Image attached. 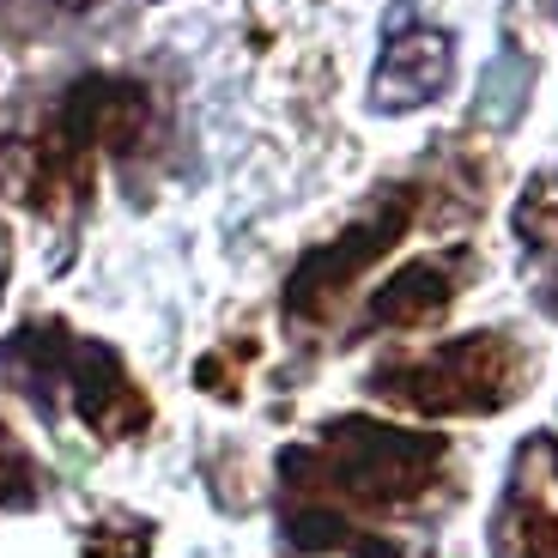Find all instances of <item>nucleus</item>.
I'll return each instance as SVG.
<instances>
[{
    "label": "nucleus",
    "instance_id": "1",
    "mask_svg": "<svg viewBox=\"0 0 558 558\" xmlns=\"http://www.w3.org/2000/svg\"><path fill=\"white\" fill-rule=\"evenodd\" d=\"M444 437L395 432L377 418H335L316 444L286 449V534L310 553H359L395 558V541H383L377 522L401 517L432 498L444 480Z\"/></svg>",
    "mask_w": 558,
    "mask_h": 558
},
{
    "label": "nucleus",
    "instance_id": "2",
    "mask_svg": "<svg viewBox=\"0 0 558 558\" xmlns=\"http://www.w3.org/2000/svg\"><path fill=\"white\" fill-rule=\"evenodd\" d=\"M529 383V359L510 335H461L437 352L383 364L371 389L413 413H498Z\"/></svg>",
    "mask_w": 558,
    "mask_h": 558
},
{
    "label": "nucleus",
    "instance_id": "3",
    "mask_svg": "<svg viewBox=\"0 0 558 558\" xmlns=\"http://www.w3.org/2000/svg\"><path fill=\"white\" fill-rule=\"evenodd\" d=\"M407 225H413V189H389L371 213H359V225H347L335 243H322L316 255H304V267H298L292 286H286V310H292L298 322L328 316V304L401 238Z\"/></svg>",
    "mask_w": 558,
    "mask_h": 558
},
{
    "label": "nucleus",
    "instance_id": "4",
    "mask_svg": "<svg viewBox=\"0 0 558 558\" xmlns=\"http://www.w3.org/2000/svg\"><path fill=\"white\" fill-rule=\"evenodd\" d=\"M498 558H558V437H522L492 522Z\"/></svg>",
    "mask_w": 558,
    "mask_h": 558
},
{
    "label": "nucleus",
    "instance_id": "5",
    "mask_svg": "<svg viewBox=\"0 0 558 558\" xmlns=\"http://www.w3.org/2000/svg\"><path fill=\"white\" fill-rule=\"evenodd\" d=\"M449 73H456L449 31L418 25V19H395L383 61H377V80H371V104L377 110H418V104H432L449 85Z\"/></svg>",
    "mask_w": 558,
    "mask_h": 558
},
{
    "label": "nucleus",
    "instance_id": "6",
    "mask_svg": "<svg viewBox=\"0 0 558 558\" xmlns=\"http://www.w3.org/2000/svg\"><path fill=\"white\" fill-rule=\"evenodd\" d=\"M461 274H468V255H425V262L401 267V274L371 298V328H418V322L444 316V304L456 298Z\"/></svg>",
    "mask_w": 558,
    "mask_h": 558
},
{
    "label": "nucleus",
    "instance_id": "7",
    "mask_svg": "<svg viewBox=\"0 0 558 558\" xmlns=\"http://www.w3.org/2000/svg\"><path fill=\"white\" fill-rule=\"evenodd\" d=\"M517 238H522V250L534 255V262L546 267V279H541V304H546V316H558V170H541V177L522 189V201H517Z\"/></svg>",
    "mask_w": 558,
    "mask_h": 558
}]
</instances>
